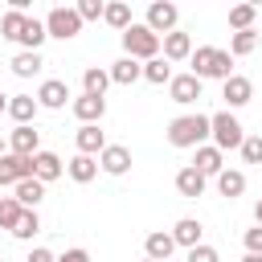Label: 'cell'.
Masks as SVG:
<instances>
[{"mask_svg": "<svg viewBox=\"0 0 262 262\" xmlns=\"http://www.w3.org/2000/svg\"><path fill=\"white\" fill-rule=\"evenodd\" d=\"M74 143H78V156H102V147H106V135L98 131V123H86V127H78V135H74Z\"/></svg>", "mask_w": 262, "mask_h": 262, "instance_id": "2e32d148", "label": "cell"}, {"mask_svg": "<svg viewBox=\"0 0 262 262\" xmlns=\"http://www.w3.org/2000/svg\"><path fill=\"white\" fill-rule=\"evenodd\" d=\"M33 233H41V217H37V209H25V213H20V221H16V229H12V237L29 242Z\"/></svg>", "mask_w": 262, "mask_h": 262, "instance_id": "836d02e7", "label": "cell"}, {"mask_svg": "<svg viewBox=\"0 0 262 262\" xmlns=\"http://www.w3.org/2000/svg\"><path fill=\"white\" fill-rule=\"evenodd\" d=\"M205 184H209V180H205V176H201V172H196L192 164L176 172V192H180V196H188V201H196V196H205Z\"/></svg>", "mask_w": 262, "mask_h": 262, "instance_id": "d6986e66", "label": "cell"}, {"mask_svg": "<svg viewBox=\"0 0 262 262\" xmlns=\"http://www.w3.org/2000/svg\"><path fill=\"white\" fill-rule=\"evenodd\" d=\"M160 49H164V61H188L192 57V37L172 29L168 37H160Z\"/></svg>", "mask_w": 262, "mask_h": 262, "instance_id": "8fae6325", "label": "cell"}, {"mask_svg": "<svg viewBox=\"0 0 262 262\" xmlns=\"http://www.w3.org/2000/svg\"><path fill=\"white\" fill-rule=\"evenodd\" d=\"M176 20H180V8L176 4H168V0H156V4H147V29L156 33V37H168L172 29H176Z\"/></svg>", "mask_w": 262, "mask_h": 262, "instance_id": "8992f818", "label": "cell"}, {"mask_svg": "<svg viewBox=\"0 0 262 262\" xmlns=\"http://www.w3.org/2000/svg\"><path fill=\"white\" fill-rule=\"evenodd\" d=\"M25 262H57V258H53V250H45V246H37V250H33V254H29Z\"/></svg>", "mask_w": 262, "mask_h": 262, "instance_id": "60d3db41", "label": "cell"}, {"mask_svg": "<svg viewBox=\"0 0 262 262\" xmlns=\"http://www.w3.org/2000/svg\"><path fill=\"white\" fill-rule=\"evenodd\" d=\"M12 196H16V205H20V209H37V205H41V196H45V184L29 176V180H20V184H16V192H12Z\"/></svg>", "mask_w": 262, "mask_h": 262, "instance_id": "4316f807", "label": "cell"}, {"mask_svg": "<svg viewBox=\"0 0 262 262\" xmlns=\"http://www.w3.org/2000/svg\"><path fill=\"white\" fill-rule=\"evenodd\" d=\"M246 254H262V225H254V229H246Z\"/></svg>", "mask_w": 262, "mask_h": 262, "instance_id": "f35d334b", "label": "cell"}, {"mask_svg": "<svg viewBox=\"0 0 262 262\" xmlns=\"http://www.w3.org/2000/svg\"><path fill=\"white\" fill-rule=\"evenodd\" d=\"M61 172H66V164H61L57 151H37V156H33V180L49 184V180H57Z\"/></svg>", "mask_w": 262, "mask_h": 262, "instance_id": "e0dca14e", "label": "cell"}, {"mask_svg": "<svg viewBox=\"0 0 262 262\" xmlns=\"http://www.w3.org/2000/svg\"><path fill=\"white\" fill-rule=\"evenodd\" d=\"M168 233H172V242H176V246L192 250V246H201V233H205V225H201L196 217H180V221H176Z\"/></svg>", "mask_w": 262, "mask_h": 262, "instance_id": "ac0fdd59", "label": "cell"}, {"mask_svg": "<svg viewBox=\"0 0 262 262\" xmlns=\"http://www.w3.org/2000/svg\"><path fill=\"white\" fill-rule=\"evenodd\" d=\"M258 49V33L254 29H246V33H233L229 37V57H250Z\"/></svg>", "mask_w": 262, "mask_h": 262, "instance_id": "4dcf8cb0", "label": "cell"}, {"mask_svg": "<svg viewBox=\"0 0 262 262\" xmlns=\"http://www.w3.org/2000/svg\"><path fill=\"white\" fill-rule=\"evenodd\" d=\"M123 49H127V57H135V61L143 66V61L160 57V37H156L147 25H135V20H131V29H123Z\"/></svg>", "mask_w": 262, "mask_h": 262, "instance_id": "277c9868", "label": "cell"}, {"mask_svg": "<svg viewBox=\"0 0 262 262\" xmlns=\"http://www.w3.org/2000/svg\"><path fill=\"white\" fill-rule=\"evenodd\" d=\"M74 12H78L82 25H86V20H102V0H78Z\"/></svg>", "mask_w": 262, "mask_h": 262, "instance_id": "8d00e7d4", "label": "cell"}, {"mask_svg": "<svg viewBox=\"0 0 262 262\" xmlns=\"http://www.w3.org/2000/svg\"><path fill=\"white\" fill-rule=\"evenodd\" d=\"M33 176V160H25V156H12V151H4L0 156V184H20V180H29Z\"/></svg>", "mask_w": 262, "mask_h": 262, "instance_id": "9c48e42d", "label": "cell"}, {"mask_svg": "<svg viewBox=\"0 0 262 262\" xmlns=\"http://www.w3.org/2000/svg\"><path fill=\"white\" fill-rule=\"evenodd\" d=\"M106 74H111V82H115V86H131V82H139V78H143V66H139L135 57H127V53H123Z\"/></svg>", "mask_w": 262, "mask_h": 262, "instance_id": "ffe728a7", "label": "cell"}, {"mask_svg": "<svg viewBox=\"0 0 262 262\" xmlns=\"http://www.w3.org/2000/svg\"><path fill=\"white\" fill-rule=\"evenodd\" d=\"M143 262H151V258H143Z\"/></svg>", "mask_w": 262, "mask_h": 262, "instance_id": "bcb514c9", "label": "cell"}, {"mask_svg": "<svg viewBox=\"0 0 262 262\" xmlns=\"http://www.w3.org/2000/svg\"><path fill=\"white\" fill-rule=\"evenodd\" d=\"M217 192L229 196V201L242 196V192H246V172H237V168H221V172H217Z\"/></svg>", "mask_w": 262, "mask_h": 262, "instance_id": "cb8c5ba5", "label": "cell"}, {"mask_svg": "<svg viewBox=\"0 0 262 262\" xmlns=\"http://www.w3.org/2000/svg\"><path fill=\"white\" fill-rule=\"evenodd\" d=\"M254 225H262V201L254 205Z\"/></svg>", "mask_w": 262, "mask_h": 262, "instance_id": "7bdbcfd3", "label": "cell"}, {"mask_svg": "<svg viewBox=\"0 0 262 262\" xmlns=\"http://www.w3.org/2000/svg\"><path fill=\"white\" fill-rule=\"evenodd\" d=\"M37 98L33 94H12L8 98V119L16 123V127H33V119H37Z\"/></svg>", "mask_w": 262, "mask_h": 262, "instance_id": "9a60e30c", "label": "cell"}, {"mask_svg": "<svg viewBox=\"0 0 262 262\" xmlns=\"http://www.w3.org/2000/svg\"><path fill=\"white\" fill-rule=\"evenodd\" d=\"M25 20H29V12H16V8H8V12L0 16V37H8V41H20V33H25Z\"/></svg>", "mask_w": 262, "mask_h": 262, "instance_id": "f546056e", "label": "cell"}, {"mask_svg": "<svg viewBox=\"0 0 262 262\" xmlns=\"http://www.w3.org/2000/svg\"><path fill=\"white\" fill-rule=\"evenodd\" d=\"M70 111H74V119L86 127V123H102V115H106V98H94V94H78L74 102H70Z\"/></svg>", "mask_w": 262, "mask_h": 262, "instance_id": "30bf717a", "label": "cell"}, {"mask_svg": "<svg viewBox=\"0 0 262 262\" xmlns=\"http://www.w3.org/2000/svg\"><path fill=\"white\" fill-rule=\"evenodd\" d=\"M20 213H25V209L16 205V196H0V229H8V233H12V229H16V221H20Z\"/></svg>", "mask_w": 262, "mask_h": 262, "instance_id": "e575fe53", "label": "cell"}, {"mask_svg": "<svg viewBox=\"0 0 262 262\" xmlns=\"http://www.w3.org/2000/svg\"><path fill=\"white\" fill-rule=\"evenodd\" d=\"M57 262H90V254H86L82 246H74V250H66V254H61Z\"/></svg>", "mask_w": 262, "mask_h": 262, "instance_id": "ab89813d", "label": "cell"}, {"mask_svg": "<svg viewBox=\"0 0 262 262\" xmlns=\"http://www.w3.org/2000/svg\"><path fill=\"white\" fill-rule=\"evenodd\" d=\"M192 78H217V82H225V78H233V57H229V49H217V45H196L192 49Z\"/></svg>", "mask_w": 262, "mask_h": 262, "instance_id": "6da1fadb", "label": "cell"}, {"mask_svg": "<svg viewBox=\"0 0 262 262\" xmlns=\"http://www.w3.org/2000/svg\"><path fill=\"white\" fill-rule=\"evenodd\" d=\"M102 20L111 25V29H131V4L127 0H111V4H102Z\"/></svg>", "mask_w": 262, "mask_h": 262, "instance_id": "d4e9b609", "label": "cell"}, {"mask_svg": "<svg viewBox=\"0 0 262 262\" xmlns=\"http://www.w3.org/2000/svg\"><path fill=\"white\" fill-rule=\"evenodd\" d=\"M45 37H49V33H45V20L29 16V20H25V33H20V41H16V45H20V49H29V53H41Z\"/></svg>", "mask_w": 262, "mask_h": 262, "instance_id": "603a6c76", "label": "cell"}, {"mask_svg": "<svg viewBox=\"0 0 262 262\" xmlns=\"http://www.w3.org/2000/svg\"><path fill=\"white\" fill-rule=\"evenodd\" d=\"M98 168H102L106 176H123V172L131 168V151H127L123 143H106L102 156H98Z\"/></svg>", "mask_w": 262, "mask_h": 262, "instance_id": "5bb4252c", "label": "cell"}, {"mask_svg": "<svg viewBox=\"0 0 262 262\" xmlns=\"http://www.w3.org/2000/svg\"><path fill=\"white\" fill-rule=\"evenodd\" d=\"M0 156H4V139H0Z\"/></svg>", "mask_w": 262, "mask_h": 262, "instance_id": "f6af8a7d", "label": "cell"}, {"mask_svg": "<svg viewBox=\"0 0 262 262\" xmlns=\"http://www.w3.org/2000/svg\"><path fill=\"white\" fill-rule=\"evenodd\" d=\"M242 262H262V254H246V258H242Z\"/></svg>", "mask_w": 262, "mask_h": 262, "instance_id": "ee69618b", "label": "cell"}, {"mask_svg": "<svg viewBox=\"0 0 262 262\" xmlns=\"http://www.w3.org/2000/svg\"><path fill=\"white\" fill-rule=\"evenodd\" d=\"M184 262H221V254H217L213 246H205V242H201V246H192V250H188V258H184Z\"/></svg>", "mask_w": 262, "mask_h": 262, "instance_id": "74e56055", "label": "cell"}, {"mask_svg": "<svg viewBox=\"0 0 262 262\" xmlns=\"http://www.w3.org/2000/svg\"><path fill=\"white\" fill-rule=\"evenodd\" d=\"M143 250H147V258H151V262H168V258H172V250H176V242H172V233L156 229V233H147V237H143Z\"/></svg>", "mask_w": 262, "mask_h": 262, "instance_id": "7402d4cb", "label": "cell"}, {"mask_svg": "<svg viewBox=\"0 0 262 262\" xmlns=\"http://www.w3.org/2000/svg\"><path fill=\"white\" fill-rule=\"evenodd\" d=\"M45 33L57 37V41H74V37L82 33V20H78V12H74L70 4H57V8H49V16H45Z\"/></svg>", "mask_w": 262, "mask_h": 262, "instance_id": "5b68a950", "label": "cell"}, {"mask_svg": "<svg viewBox=\"0 0 262 262\" xmlns=\"http://www.w3.org/2000/svg\"><path fill=\"white\" fill-rule=\"evenodd\" d=\"M209 139V115H180L168 123V143L172 147H201Z\"/></svg>", "mask_w": 262, "mask_h": 262, "instance_id": "7a4b0ae2", "label": "cell"}, {"mask_svg": "<svg viewBox=\"0 0 262 262\" xmlns=\"http://www.w3.org/2000/svg\"><path fill=\"white\" fill-rule=\"evenodd\" d=\"M237 151H242V160H246V164H262V135H246Z\"/></svg>", "mask_w": 262, "mask_h": 262, "instance_id": "d590c367", "label": "cell"}, {"mask_svg": "<svg viewBox=\"0 0 262 262\" xmlns=\"http://www.w3.org/2000/svg\"><path fill=\"white\" fill-rule=\"evenodd\" d=\"M8 151H12V156L33 160V156L41 151V131H33V127H16V131L8 135Z\"/></svg>", "mask_w": 262, "mask_h": 262, "instance_id": "4fadbf2b", "label": "cell"}, {"mask_svg": "<svg viewBox=\"0 0 262 262\" xmlns=\"http://www.w3.org/2000/svg\"><path fill=\"white\" fill-rule=\"evenodd\" d=\"M143 78L151 86H164V82H172V66L164 57H151V61H143Z\"/></svg>", "mask_w": 262, "mask_h": 262, "instance_id": "1f68e13d", "label": "cell"}, {"mask_svg": "<svg viewBox=\"0 0 262 262\" xmlns=\"http://www.w3.org/2000/svg\"><path fill=\"white\" fill-rule=\"evenodd\" d=\"M66 98H70V86L61 78H45L41 90H37V106H45V111H61Z\"/></svg>", "mask_w": 262, "mask_h": 262, "instance_id": "7c38bea8", "label": "cell"}, {"mask_svg": "<svg viewBox=\"0 0 262 262\" xmlns=\"http://www.w3.org/2000/svg\"><path fill=\"white\" fill-rule=\"evenodd\" d=\"M192 168H196V172L209 180V176H217V172L225 168V160H221V151H217L213 143H201V147H196V160H192Z\"/></svg>", "mask_w": 262, "mask_h": 262, "instance_id": "44dd1931", "label": "cell"}, {"mask_svg": "<svg viewBox=\"0 0 262 262\" xmlns=\"http://www.w3.org/2000/svg\"><path fill=\"white\" fill-rule=\"evenodd\" d=\"M106 86H111V74H106V70H98V66H90V70L82 74V94H94V98H106Z\"/></svg>", "mask_w": 262, "mask_h": 262, "instance_id": "83f0119b", "label": "cell"}, {"mask_svg": "<svg viewBox=\"0 0 262 262\" xmlns=\"http://www.w3.org/2000/svg\"><path fill=\"white\" fill-rule=\"evenodd\" d=\"M0 262H4V258H0Z\"/></svg>", "mask_w": 262, "mask_h": 262, "instance_id": "7dc6e473", "label": "cell"}, {"mask_svg": "<svg viewBox=\"0 0 262 262\" xmlns=\"http://www.w3.org/2000/svg\"><path fill=\"white\" fill-rule=\"evenodd\" d=\"M66 172H70V180H78V184H90V180L98 176V160H94V156H74V160L66 164Z\"/></svg>", "mask_w": 262, "mask_h": 262, "instance_id": "484cf974", "label": "cell"}, {"mask_svg": "<svg viewBox=\"0 0 262 262\" xmlns=\"http://www.w3.org/2000/svg\"><path fill=\"white\" fill-rule=\"evenodd\" d=\"M221 98H225V106H229V111H237V106H246V102L254 98V82H250V78H242V74H233V78H225V82H221Z\"/></svg>", "mask_w": 262, "mask_h": 262, "instance_id": "ba28073f", "label": "cell"}, {"mask_svg": "<svg viewBox=\"0 0 262 262\" xmlns=\"http://www.w3.org/2000/svg\"><path fill=\"white\" fill-rule=\"evenodd\" d=\"M8 66H12V74H16V78H33V74H41V66H45V61H41V53L20 49V53H16Z\"/></svg>", "mask_w": 262, "mask_h": 262, "instance_id": "f1b7e54d", "label": "cell"}, {"mask_svg": "<svg viewBox=\"0 0 262 262\" xmlns=\"http://www.w3.org/2000/svg\"><path fill=\"white\" fill-rule=\"evenodd\" d=\"M201 78H192V74H172V82H168V98L172 102H180V106H188V102H196L201 98Z\"/></svg>", "mask_w": 262, "mask_h": 262, "instance_id": "52a82bcc", "label": "cell"}, {"mask_svg": "<svg viewBox=\"0 0 262 262\" xmlns=\"http://www.w3.org/2000/svg\"><path fill=\"white\" fill-rule=\"evenodd\" d=\"M8 98H12V94H4V90H0V115H8Z\"/></svg>", "mask_w": 262, "mask_h": 262, "instance_id": "b9f144b4", "label": "cell"}, {"mask_svg": "<svg viewBox=\"0 0 262 262\" xmlns=\"http://www.w3.org/2000/svg\"><path fill=\"white\" fill-rule=\"evenodd\" d=\"M209 135H213V147L217 151H229V147H242L246 127L237 123L233 111H217V115H209Z\"/></svg>", "mask_w": 262, "mask_h": 262, "instance_id": "3957f363", "label": "cell"}, {"mask_svg": "<svg viewBox=\"0 0 262 262\" xmlns=\"http://www.w3.org/2000/svg\"><path fill=\"white\" fill-rule=\"evenodd\" d=\"M254 16H258V8H254V4H237V8H229V25H233V33L254 29Z\"/></svg>", "mask_w": 262, "mask_h": 262, "instance_id": "d6a6232c", "label": "cell"}]
</instances>
